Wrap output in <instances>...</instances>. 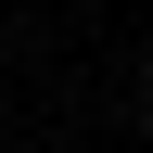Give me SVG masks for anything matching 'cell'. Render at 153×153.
Instances as JSON below:
<instances>
[{
	"label": "cell",
	"instance_id": "6da1fadb",
	"mask_svg": "<svg viewBox=\"0 0 153 153\" xmlns=\"http://www.w3.org/2000/svg\"><path fill=\"white\" fill-rule=\"evenodd\" d=\"M140 115H153V64H140Z\"/></svg>",
	"mask_w": 153,
	"mask_h": 153
}]
</instances>
